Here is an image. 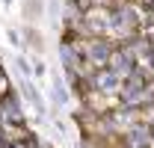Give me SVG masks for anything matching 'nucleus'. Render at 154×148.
I'll return each mask as SVG.
<instances>
[{
	"mask_svg": "<svg viewBox=\"0 0 154 148\" xmlns=\"http://www.w3.org/2000/svg\"><path fill=\"white\" fill-rule=\"evenodd\" d=\"M110 68H113L119 77H131L136 71V59H134V51H125V48H116L113 56H110Z\"/></svg>",
	"mask_w": 154,
	"mask_h": 148,
	"instance_id": "f257e3e1",
	"label": "nucleus"
},
{
	"mask_svg": "<svg viewBox=\"0 0 154 148\" xmlns=\"http://www.w3.org/2000/svg\"><path fill=\"white\" fill-rule=\"evenodd\" d=\"M113 51H116V48H110L107 42H98V39H95V42L89 45V51H86V54H89V62H92V65H110Z\"/></svg>",
	"mask_w": 154,
	"mask_h": 148,
	"instance_id": "f03ea898",
	"label": "nucleus"
},
{
	"mask_svg": "<svg viewBox=\"0 0 154 148\" xmlns=\"http://www.w3.org/2000/svg\"><path fill=\"white\" fill-rule=\"evenodd\" d=\"M148 139H151V130L145 128V125H139V128L128 130V145H131V148H142V145H148Z\"/></svg>",
	"mask_w": 154,
	"mask_h": 148,
	"instance_id": "7ed1b4c3",
	"label": "nucleus"
},
{
	"mask_svg": "<svg viewBox=\"0 0 154 148\" xmlns=\"http://www.w3.org/2000/svg\"><path fill=\"white\" fill-rule=\"evenodd\" d=\"M24 95H27V98H30V104H33V107H36L38 113L45 110V101H42V98H38V92H36V86H33V83H24Z\"/></svg>",
	"mask_w": 154,
	"mask_h": 148,
	"instance_id": "20e7f679",
	"label": "nucleus"
},
{
	"mask_svg": "<svg viewBox=\"0 0 154 148\" xmlns=\"http://www.w3.org/2000/svg\"><path fill=\"white\" fill-rule=\"evenodd\" d=\"M54 95H57V104H65L68 101V92H65V86H62V80H54Z\"/></svg>",
	"mask_w": 154,
	"mask_h": 148,
	"instance_id": "39448f33",
	"label": "nucleus"
},
{
	"mask_svg": "<svg viewBox=\"0 0 154 148\" xmlns=\"http://www.w3.org/2000/svg\"><path fill=\"white\" fill-rule=\"evenodd\" d=\"M18 68H21L24 74H30V65H27V59H18Z\"/></svg>",
	"mask_w": 154,
	"mask_h": 148,
	"instance_id": "423d86ee",
	"label": "nucleus"
},
{
	"mask_svg": "<svg viewBox=\"0 0 154 148\" xmlns=\"http://www.w3.org/2000/svg\"><path fill=\"white\" fill-rule=\"evenodd\" d=\"M3 3H12V0H3Z\"/></svg>",
	"mask_w": 154,
	"mask_h": 148,
	"instance_id": "0eeeda50",
	"label": "nucleus"
}]
</instances>
